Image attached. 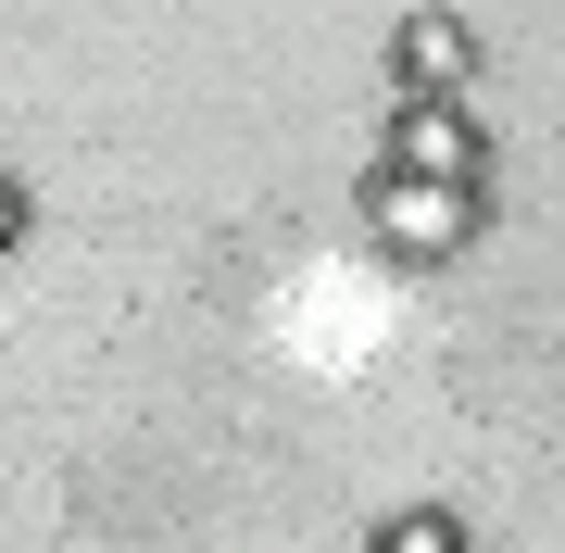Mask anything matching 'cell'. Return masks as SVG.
<instances>
[{
	"label": "cell",
	"mask_w": 565,
	"mask_h": 553,
	"mask_svg": "<svg viewBox=\"0 0 565 553\" xmlns=\"http://www.w3.org/2000/svg\"><path fill=\"white\" fill-rule=\"evenodd\" d=\"M377 177H415V189H465V202H490V126H478V102H390Z\"/></svg>",
	"instance_id": "obj_1"
},
{
	"label": "cell",
	"mask_w": 565,
	"mask_h": 553,
	"mask_svg": "<svg viewBox=\"0 0 565 553\" xmlns=\"http://www.w3.org/2000/svg\"><path fill=\"white\" fill-rule=\"evenodd\" d=\"M364 226H377L403 265H452L478 240V202L465 189H415V177H364Z\"/></svg>",
	"instance_id": "obj_2"
},
{
	"label": "cell",
	"mask_w": 565,
	"mask_h": 553,
	"mask_svg": "<svg viewBox=\"0 0 565 553\" xmlns=\"http://www.w3.org/2000/svg\"><path fill=\"white\" fill-rule=\"evenodd\" d=\"M478 76V25L465 13H403L390 25V102H465Z\"/></svg>",
	"instance_id": "obj_3"
},
{
	"label": "cell",
	"mask_w": 565,
	"mask_h": 553,
	"mask_svg": "<svg viewBox=\"0 0 565 553\" xmlns=\"http://www.w3.org/2000/svg\"><path fill=\"white\" fill-rule=\"evenodd\" d=\"M364 553H478V541H465V515H440V503H390Z\"/></svg>",
	"instance_id": "obj_4"
},
{
	"label": "cell",
	"mask_w": 565,
	"mask_h": 553,
	"mask_svg": "<svg viewBox=\"0 0 565 553\" xmlns=\"http://www.w3.org/2000/svg\"><path fill=\"white\" fill-rule=\"evenodd\" d=\"M25 226H39V202H25L13 177H0V252H25Z\"/></svg>",
	"instance_id": "obj_5"
}]
</instances>
